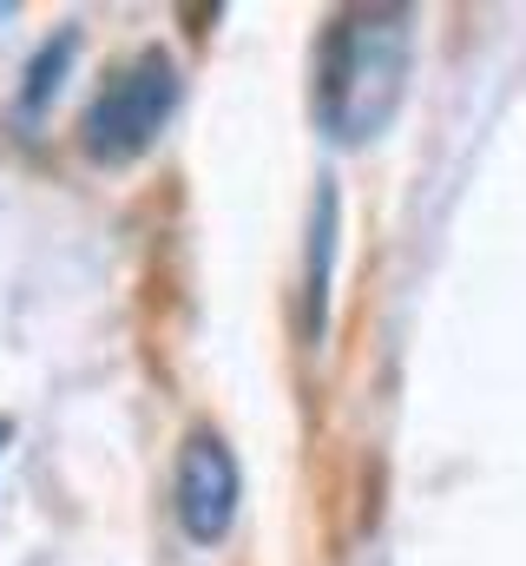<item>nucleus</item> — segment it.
Here are the masks:
<instances>
[{"label": "nucleus", "instance_id": "obj_1", "mask_svg": "<svg viewBox=\"0 0 526 566\" xmlns=\"http://www.w3.org/2000/svg\"><path fill=\"white\" fill-rule=\"evenodd\" d=\"M414 66L408 7H343L316 46V126L336 145H369L394 119Z\"/></svg>", "mask_w": 526, "mask_h": 566}, {"label": "nucleus", "instance_id": "obj_4", "mask_svg": "<svg viewBox=\"0 0 526 566\" xmlns=\"http://www.w3.org/2000/svg\"><path fill=\"white\" fill-rule=\"evenodd\" d=\"M73 46H80V33H73V27H60V33L27 60V86H20V106H13V113H20V126H33V119L46 113V99H53V93H60V80H66Z\"/></svg>", "mask_w": 526, "mask_h": 566}, {"label": "nucleus", "instance_id": "obj_3", "mask_svg": "<svg viewBox=\"0 0 526 566\" xmlns=\"http://www.w3.org/2000/svg\"><path fill=\"white\" fill-rule=\"evenodd\" d=\"M238 501H244V474H238V454L224 448L218 428H191L185 448H178V474H171V507H178V527L191 547H218L238 521Z\"/></svg>", "mask_w": 526, "mask_h": 566}, {"label": "nucleus", "instance_id": "obj_5", "mask_svg": "<svg viewBox=\"0 0 526 566\" xmlns=\"http://www.w3.org/2000/svg\"><path fill=\"white\" fill-rule=\"evenodd\" d=\"M309 336L323 329V303H329V244H336V191L316 198V231H309Z\"/></svg>", "mask_w": 526, "mask_h": 566}, {"label": "nucleus", "instance_id": "obj_2", "mask_svg": "<svg viewBox=\"0 0 526 566\" xmlns=\"http://www.w3.org/2000/svg\"><path fill=\"white\" fill-rule=\"evenodd\" d=\"M185 99V80H178V60L165 46H138L132 60H119L106 73V86L93 93L86 119H80V151L106 171L138 165L151 145L165 139L171 113Z\"/></svg>", "mask_w": 526, "mask_h": 566}, {"label": "nucleus", "instance_id": "obj_6", "mask_svg": "<svg viewBox=\"0 0 526 566\" xmlns=\"http://www.w3.org/2000/svg\"><path fill=\"white\" fill-rule=\"evenodd\" d=\"M7 434H13V428H7V422H0V448H7Z\"/></svg>", "mask_w": 526, "mask_h": 566}]
</instances>
